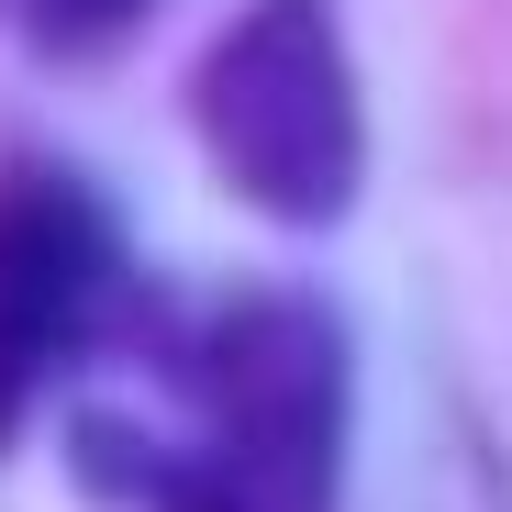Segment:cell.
<instances>
[{
	"mask_svg": "<svg viewBox=\"0 0 512 512\" xmlns=\"http://www.w3.org/2000/svg\"><path fill=\"white\" fill-rule=\"evenodd\" d=\"M201 101H212V145L268 201H290V212L334 201V179H346V90H334L323 23L301 12V0H279L268 23L234 34V56L212 67Z\"/></svg>",
	"mask_w": 512,
	"mask_h": 512,
	"instance_id": "obj_1",
	"label": "cell"
},
{
	"mask_svg": "<svg viewBox=\"0 0 512 512\" xmlns=\"http://www.w3.org/2000/svg\"><path fill=\"white\" fill-rule=\"evenodd\" d=\"M101 279H112V234L67 179L0 190V435L45 390V368L90 334Z\"/></svg>",
	"mask_w": 512,
	"mask_h": 512,
	"instance_id": "obj_2",
	"label": "cell"
},
{
	"mask_svg": "<svg viewBox=\"0 0 512 512\" xmlns=\"http://www.w3.org/2000/svg\"><path fill=\"white\" fill-rule=\"evenodd\" d=\"M23 34H45V45H78V34H112V23H134L145 0H0Z\"/></svg>",
	"mask_w": 512,
	"mask_h": 512,
	"instance_id": "obj_3",
	"label": "cell"
}]
</instances>
